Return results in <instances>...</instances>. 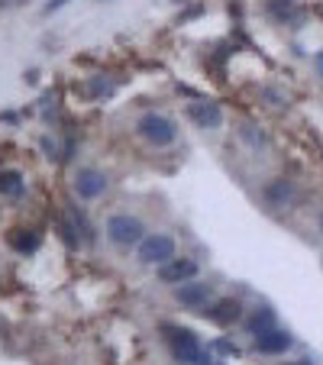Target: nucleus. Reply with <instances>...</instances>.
Masks as SVG:
<instances>
[{"label": "nucleus", "instance_id": "nucleus-1", "mask_svg": "<svg viewBox=\"0 0 323 365\" xmlns=\"http://www.w3.org/2000/svg\"><path fill=\"white\" fill-rule=\"evenodd\" d=\"M136 133L152 145H171L175 136H178L175 123H171L168 117H162V113H143L136 123Z\"/></svg>", "mask_w": 323, "mask_h": 365}, {"label": "nucleus", "instance_id": "nucleus-2", "mask_svg": "<svg viewBox=\"0 0 323 365\" xmlns=\"http://www.w3.org/2000/svg\"><path fill=\"white\" fill-rule=\"evenodd\" d=\"M165 333H168V343H171V352H175V359L185 365H201L204 362V352H201V343H197V336L191 330H178V327H165Z\"/></svg>", "mask_w": 323, "mask_h": 365}, {"label": "nucleus", "instance_id": "nucleus-3", "mask_svg": "<svg viewBox=\"0 0 323 365\" xmlns=\"http://www.w3.org/2000/svg\"><path fill=\"white\" fill-rule=\"evenodd\" d=\"M143 223L136 220V217H127V213H117V217H110L107 220V236H110V243H117V246H136V243H143Z\"/></svg>", "mask_w": 323, "mask_h": 365}, {"label": "nucleus", "instance_id": "nucleus-4", "mask_svg": "<svg viewBox=\"0 0 323 365\" xmlns=\"http://www.w3.org/2000/svg\"><path fill=\"white\" fill-rule=\"evenodd\" d=\"M175 259V239L165 236V233H155V236H145L139 243V262L143 265H165Z\"/></svg>", "mask_w": 323, "mask_h": 365}, {"label": "nucleus", "instance_id": "nucleus-5", "mask_svg": "<svg viewBox=\"0 0 323 365\" xmlns=\"http://www.w3.org/2000/svg\"><path fill=\"white\" fill-rule=\"evenodd\" d=\"M103 191H107V178L97 169H81L75 175V194L81 201H97Z\"/></svg>", "mask_w": 323, "mask_h": 365}, {"label": "nucleus", "instance_id": "nucleus-6", "mask_svg": "<svg viewBox=\"0 0 323 365\" xmlns=\"http://www.w3.org/2000/svg\"><path fill=\"white\" fill-rule=\"evenodd\" d=\"M175 297H178L185 307L197 310V314H204L207 301H210V285H201V281H181L178 288H175Z\"/></svg>", "mask_w": 323, "mask_h": 365}, {"label": "nucleus", "instance_id": "nucleus-7", "mask_svg": "<svg viewBox=\"0 0 323 365\" xmlns=\"http://www.w3.org/2000/svg\"><path fill=\"white\" fill-rule=\"evenodd\" d=\"M187 117L194 120L201 129H217V127L223 123L220 103H213V101H194V103H187Z\"/></svg>", "mask_w": 323, "mask_h": 365}, {"label": "nucleus", "instance_id": "nucleus-8", "mask_svg": "<svg viewBox=\"0 0 323 365\" xmlns=\"http://www.w3.org/2000/svg\"><path fill=\"white\" fill-rule=\"evenodd\" d=\"M197 275V262L194 259H171L159 269V278L165 285H181V281H191Z\"/></svg>", "mask_w": 323, "mask_h": 365}, {"label": "nucleus", "instance_id": "nucleus-9", "mask_svg": "<svg viewBox=\"0 0 323 365\" xmlns=\"http://www.w3.org/2000/svg\"><path fill=\"white\" fill-rule=\"evenodd\" d=\"M291 343H294L291 340V333L278 330V327H272V330L262 333V336H255V349L265 352V356H281V352H288Z\"/></svg>", "mask_w": 323, "mask_h": 365}, {"label": "nucleus", "instance_id": "nucleus-10", "mask_svg": "<svg viewBox=\"0 0 323 365\" xmlns=\"http://www.w3.org/2000/svg\"><path fill=\"white\" fill-rule=\"evenodd\" d=\"M239 310H243V307H239V301H233V297H223V301H217L213 307H207L204 314L210 317L213 323H220V327H230L233 320H239Z\"/></svg>", "mask_w": 323, "mask_h": 365}, {"label": "nucleus", "instance_id": "nucleus-11", "mask_svg": "<svg viewBox=\"0 0 323 365\" xmlns=\"http://www.w3.org/2000/svg\"><path fill=\"white\" fill-rule=\"evenodd\" d=\"M265 201H268L272 207H288L291 201H294V185L285 181V178L272 181V185L265 187Z\"/></svg>", "mask_w": 323, "mask_h": 365}, {"label": "nucleus", "instance_id": "nucleus-12", "mask_svg": "<svg viewBox=\"0 0 323 365\" xmlns=\"http://www.w3.org/2000/svg\"><path fill=\"white\" fill-rule=\"evenodd\" d=\"M0 194H7V197H20L23 194V175L20 171H0Z\"/></svg>", "mask_w": 323, "mask_h": 365}, {"label": "nucleus", "instance_id": "nucleus-13", "mask_svg": "<svg viewBox=\"0 0 323 365\" xmlns=\"http://www.w3.org/2000/svg\"><path fill=\"white\" fill-rule=\"evenodd\" d=\"M275 327V314L272 310H255L252 320H249V333L252 336H262V333H268Z\"/></svg>", "mask_w": 323, "mask_h": 365}, {"label": "nucleus", "instance_id": "nucleus-14", "mask_svg": "<svg viewBox=\"0 0 323 365\" xmlns=\"http://www.w3.org/2000/svg\"><path fill=\"white\" fill-rule=\"evenodd\" d=\"M65 3H71V0H49V3L43 7V13H55V10H62Z\"/></svg>", "mask_w": 323, "mask_h": 365}, {"label": "nucleus", "instance_id": "nucleus-15", "mask_svg": "<svg viewBox=\"0 0 323 365\" xmlns=\"http://www.w3.org/2000/svg\"><path fill=\"white\" fill-rule=\"evenodd\" d=\"M20 3H26V0H0V10H13V7H20Z\"/></svg>", "mask_w": 323, "mask_h": 365}, {"label": "nucleus", "instance_id": "nucleus-16", "mask_svg": "<svg viewBox=\"0 0 323 365\" xmlns=\"http://www.w3.org/2000/svg\"><path fill=\"white\" fill-rule=\"evenodd\" d=\"M314 62H317V71H320V78H323V52H320V55H317Z\"/></svg>", "mask_w": 323, "mask_h": 365}, {"label": "nucleus", "instance_id": "nucleus-17", "mask_svg": "<svg viewBox=\"0 0 323 365\" xmlns=\"http://www.w3.org/2000/svg\"><path fill=\"white\" fill-rule=\"evenodd\" d=\"M294 365H310V362H294Z\"/></svg>", "mask_w": 323, "mask_h": 365}, {"label": "nucleus", "instance_id": "nucleus-18", "mask_svg": "<svg viewBox=\"0 0 323 365\" xmlns=\"http://www.w3.org/2000/svg\"><path fill=\"white\" fill-rule=\"evenodd\" d=\"M320 229H323V213H320Z\"/></svg>", "mask_w": 323, "mask_h": 365}]
</instances>
